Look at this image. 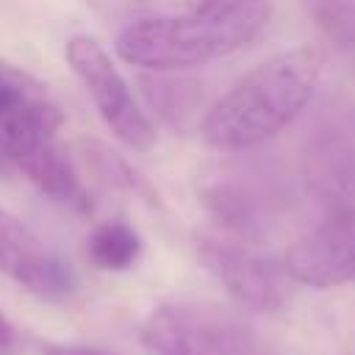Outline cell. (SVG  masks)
<instances>
[{
    "mask_svg": "<svg viewBox=\"0 0 355 355\" xmlns=\"http://www.w3.org/2000/svg\"><path fill=\"white\" fill-rule=\"evenodd\" d=\"M322 67L316 47H291L266 58L205 111L200 122L205 144L219 153H244L275 139L311 103Z\"/></svg>",
    "mask_w": 355,
    "mask_h": 355,
    "instance_id": "cell-1",
    "label": "cell"
},
{
    "mask_svg": "<svg viewBox=\"0 0 355 355\" xmlns=\"http://www.w3.org/2000/svg\"><path fill=\"white\" fill-rule=\"evenodd\" d=\"M269 0H239L216 11L155 14L125 25L116 55L150 72H183L250 44L269 22Z\"/></svg>",
    "mask_w": 355,
    "mask_h": 355,
    "instance_id": "cell-2",
    "label": "cell"
},
{
    "mask_svg": "<svg viewBox=\"0 0 355 355\" xmlns=\"http://www.w3.org/2000/svg\"><path fill=\"white\" fill-rule=\"evenodd\" d=\"M147 355H250L252 327L227 308L172 300L158 305L141 324Z\"/></svg>",
    "mask_w": 355,
    "mask_h": 355,
    "instance_id": "cell-3",
    "label": "cell"
},
{
    "mask_svg": "<svg viewBox=\"0 0 355 355\" xmlns=\"http://www.w3.org/2000/svg\"><path fill=\"white\" fill-rule=\"evenodd\" d=\"M67 64L75 72V78L89 92L100 119L105 128L119 139L128 150L144 153L155 144V128L139 100L133 97V89L105 53V47L92 36H72L64 47Z\"/></svg>",
    "mask_w": 355,
    "mask_h": 355,
    "instance_id": "cell-4",
    "label": "cell"
},
{
    "mask_svg": "<svg viewBox=\"0 0 355 355\" xmlns=\"http://www.w3.org/2000/svg\"><path fill=\"white\" fill-rule=\"evenodd\" d=\"M197 255L239 305L255 313H272L286 302L291 280L286 266L252 247L227 236H200Z\"/></svg>",
    "mask_w": 355,
    "mask_h": 355,
    "instance_id": "cell-5",
    "label": "cell"
},
{
    "mask_svg": "<svg viewBox=\"0 0 355 355\" xmlns=\"http://www.w3.org/2000/svg\"><path fill=\"white\" fill-rule=\"evenodd\" d=\"M283 266L291 280L313 288L355 283V214L327 211L286 250Z\"/></svg>",
    "mask_w": 355,
    "mask_h": 355,
    "instance_id": "cell-6",
    "label": "cell"
},
{
    "mask_svg": "<svg viewBox=\"0 0 355 355\" xmlns=\"http://www.w3.org/2000/svg\"><path fill=\"white\" fill-rule=\"evenodd\" d=\"M0 272L47 302L75 291L72 266L6 208H0Z\"/></svg>",
    "mask_w": 355,
    "mask_h": 355,
    "instance_id": "cell-7",
    "label": "cell"
},
{
    "mask_svg": "<svg viewBox=\"0 0 355 355\" xmlns=\"http://www.w3.org/2000/svg\"><path fill=\"white\" fill-rule=\"evenodd\" d=\"M64 111L55 97L22 67L0 58V147L31 136H55Z\"/></svg>",
    "mask_w": 355,
    "mask_h": 355,
    "instance_id": "cell-8",
    "label": "cell"
},
{
    "mask_svg": "<svg viewBox=\"0 0 355 355\" xmlns=\"http://www.w3.org/2000/svg\"><path fill=\"white\" fill-rule=\"evenodd\" d=\"M3 153H6V161L14 164L50 200L69 205L75 211L89 208L86 189L80 186L67 155L55 147L53 136H31V139L6 141Z\"/></svg>",
    "mask_w": 355,
    "mask_h": 355,
    "instance_id": "cell-9",
    "label": "cell"
},
{
    "mask_svg": "<svg viewBox=\"0 0 355 355\" xmlns=\"http://www.w3.org/2000/svg\"><path fill=\"white\" fill-rule=\"evenodd\" d=\"M313 183L327 211L355 214V141L333 139L313 155Z\"/></svg>",
    "mask_w": 355,
    "mask_h": 355,
    "instance_id": "cell-10",
    "label": "cell"
},
{
    "mask_svg": "<svg viewBox=\"0 0 355 355\" xmlns=\"http://www.w3.org/2000/svg\"><path fill=\"white\" fill-rule=\"evenodd\" d=\"M202 205L208 214L227 230L244 239H258L266 227L261 200L252 194V189H244L233 180H219L202 189Z\"/></svg>",
    "mask_w": 355,
    "mask_h": 355,
    "instance_id": "cell-11",
    "label": "cell"
},
{
    "mask_svg": "<svg viewBox=\"0 0 355 355\" xmlns=\"http://www.w3.org/2000/svg\"><path fill=\"white\" fill-rule=\"evenodd\" d=\"M86 255L103 272H122V269H130L139 261L141 239H139V233L128 222L111 219V222L97 225L89 233Z\"/></svg>",
    "mask_w": 355,
    "mask_h": 355,
    "instance_id": "cell-12",
    "label": "cell"
},
{
    "mask_svg": "<svg viewBox=\"0 0 355 355\" xmlns=\"http://www.w3.org/2000/svg\"><path fill=\"white\" fill-rule=\"evenodd\" d=\"M86 158H89V164L94 166V172L105 183H111L116 189H125V191H130L136 197H144L147 202H155V191L147 183V178L125 155H119L116 150H111V147H105L100 141H89L86 144Z\"/></svg>",
    "mask_w": 355,
    "mask_h": 355,
    "instance_id": "cell-13",
    "label": "cell"
},
{
    "mask_svg": "<svg viewBox=\"0 0 355 355\" xmlns=\"http://www.w3.org/2000/svg\"><path fill=\"white\" fill-rule=\"evenodd\" d=\"M302 6L322 36L355 50V0H302Z\"/></svg>",
    "mask_w": 355,
    "mask_h": 355,
    "instance_id": "cell-14",
    "label": "cell"
},
{
    "mask_svg": "<svg viewBox=\"0 0 355 355\" xmlns=\"http://www.w3.org/2000/svg\"><path fill=\"white\" fill-rule=\"evenodd\" d=\"M147 100L153 108H158V114L169 122H180L183 116L191 114L194 103H197V94H194V86L189 80H153V86L147 89Z\"/></svg>",
    "mask_w": 355,
    "mask_h": 355,
    "instance_id": "cell-15",
    "label": "cell"
},
{
    "mask_svg": "<svg viewBox=\"0 0 355 355\" xmlns=\"http://www.w3.org/2000/svg\"><path fill=\"white\" fill-rule=\"evenodd\" d=\"M233 3H239V0H178L175 11H216V8H225ZM175 11H166V14H175Z\"/></svg>",
    "mask_w": 355,
    "mask_h": 355,
    "instance_id": "cell-16",
    "label": "cell"
},
{
    "mask_svg": "<svg viewBox=\"0 0 355 355\" xmlns=\"http://www.w3.org/2000/svg\"><path fill=\"white\" fill-rule=\"evenodd\" d=\"M47 355H111V352H103L94 347H80V344H61V347H50Z\"/></svg>",
    "mask_w": 355,
    "mask_h": 355,
    "instance_id": "cell-17",
    "label": "cell"
},
{
    "mask_svg": "<svg viewBox=\"0 0 355 355\" xmlns=\"http://www.w3.org/2000/svg\"><path fill=\"white\" fill-rule=\"evenodd\" d=\"M11 336H14V333H11V324H8L6 316L0 313V347H8V344H11Z\"/></svg>",
    "mask_w": 355,
    "mask_h": 355,
    "instance_id": "cell-18",
    "label": "cell"
},
{
    "mask_svg": "<svg viewBox=\"0 0 355 355\" xmlns=\"http://www.w3.org/2000/svg\"><path fill=\"white\" fill-rule=\"evenodd\" d=\"M8 166V161H6V153H3V147H0V172Z\"/></svg>",
    "mask_w": 355,
    "mask_h": 355,
    "instance_id": "cell-19",
    "label": "cell"
}]
</instances>
